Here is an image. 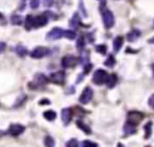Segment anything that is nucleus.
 <instances>
[{"label":"nucleus","instance_id":"14","mask_svg":"<svg viewBox=\"0 0 154 147\" xmlns=\"http://www.w3.org/2000/svg\"><path fill=\"white\" fill-rule=\"evenodd\" d=\"M70 25H71L73 29H78V28L82 25V24H81V18H79V14H78V12L73 13L72 18L70 19Z\"/></svg>","mask_w":154,"mask_h":147},{"label":"nucleus","instance_id":"23","mask_svg":"<svg viewBox=\"0 0 154 147\" xmlns=\"http://www.w3.org/2000/svg\"><path fill=\"white\" fill-rule=\"evenodd\" d=\"M16 52H17V54H18L19 57H25V55L28 54V49H26L23 45H18V46L16 47Z\"/></svg>","mask_w":154,"mask_h":147},{"label":"nucleus","instance_id":"10","mask_svg":"<svg viewBox=\"0 0 154 147\" xmlns=\"http://www.w3.org/2000/svg\"><path fill=\"white\" fill-rule=\"evenodd\" d=\"M49 81L54 84H63L65 82V72L64 71H55L49 76Z\"/></svg>","mask_w":154,"mask_h":147},{"label":"nucleus","instance_id":"8","mask_svg":"<svg viewBox=\"0 0 154 147\" xmlns=\"http://www.w3.org/2000/svg\"><path fill=\"white\" fill-rule=\"evenodd\" d=\"M48 17H47V14H46V12H43V13H41V14H38V16H34V28H42V27H45L47 23H48Z\"/></svg>","mask_w":154,"mask_h":147},{"label":"nucleus","instance_id":"35","mask_svg":"<svg viewBox=\"0 0 154 147\" xmlns=\"http://www.w3.org/2000/svg\"><path fill=\"white\" fill-rule=\"evenodd\" d=\"M79 8H81V11L83 12V16H84V17H87V11L84 10V5H83V0H79Z\"/></svg>","mask_w":154,"mask_h":147},{"label":"nucleus","instance_id":"3","mask_svg":"<svg viewBox=\"0 0 154 147\" xmlns=\"http://www.w3.org/2000/svg\"><path fill=\"white\" fill-rule=\"evenodd\" d=\"M49 78H47L43 74H36L35 77H34V81L30 82L28 86L31 88V89H35V88H38V87H42L45 86L47 82H48Z\"/></svg>","mask_w":154,"mask_h":147},{"label":"nucleus","instance_id":"40","mask_svg":"<svg viewBox=\"0 0 154 147\" xmlns=\"http://www.w3.org/2000/svg\"><path fill=\"white\" fill-rule=\"evenodd\" d=\"M152 71H153V76H154V63L152 64Z\"/></svg>","mask_w":154,"mask_h":147},{"label":"nucleus","instance_id":"24","mask_svg":"<svg viewBox=\"0 0 154 147\" xmlns=\"http://www.w3.org/2000/svg\"><path fill=\"white\" fill-rule=\"evenodd\" d=\"M152 127H153V123L152 122H148L146 125H144V139H148L152 134Z\"/></svg>","mask_w":154,"mask_h":147},{"label":"nucleus","instance_id":"16","mask_svg":"<svg viewBox=\"0 0 154 147\" xmlns=\"http://www.w3.org/2000/svg\"><path fill=\"white\" fill-rule=\"evenodd\" d=\"M24 28L25 30H31L34 28V16L31 14H28L25 17V20H24Z\"/></svg>","mask_w":154,"mask_h":147},{"label":"nucleus","instance_id":"30","mask_svg":"<svg viewBox=\"0 0 154 147\" xmlns=\"http://www.w3.org/2000/svg\"><path fill=\"white\" fill-rule=\"evenodd\" d=\"M82 147H97V145L95 142H91L89 140H84L82 142Z\"/></svg>","mask_w":154,"mask_h":147},{"label":"nucleus","instance_id":"43","mask_svg":"<svg viewBox=\"0 0 154 147\" xmlns=\"http://www.w3.org/2000/svg\"><path fill=\"white\" fill-rule=\"evenodd\" d=\"M101 1H103V0H101Z\"/></svg>","mask_w":154,"mask_h":147},{"label":"nucleus","instance_id":"5","mask_svg":"<svg viewBox=\"0 0 154 147\" xmlns=\"http://www.w3.org/2000/svg\"><path fill=\"white\" fill-rule=\"evenodd\" d=\"M142 119H143V113L140 111H130L128 113V123H130L135 127L137 124H140Z\"/></svg>","mask_w":154,"mask_h":147},{"label":"nucleus","instance_id":"36","mask_svg":"<svg viewBox=\"0 0 154 147\" xmlns=\"http://www.w3.org/2000/svg\"><path fill=\"white\" fill-rule=\"evenodd\" d=\"M126 53H137V51H134L131 48H126Z\"/></svg>","mask_w":154,"mask_h":147},{"label":"nucleus","instance_id":"1","mask_svg":"<svg viewBox=\"0 0 154 147\" xmlns=\"http://www.w3.org/2000/svg\"><path fill=\"white\" fill-rule=\"evenodd\" d=\"M107 78H108V74L102 69H97L93 75V82L96 86H101V84L106 83Z\"/></svg>","mask_w":154,"mask_h":147},{"label":"nucleus","instance_id":"6","mask_svg":"<svg viewBox=\"0 0 154 147\" xmlns=\"http://www.w3.org/2000/svg\"><path fill=\"white\" fill-rule=\"evenodd\" d=\"M93 95H94V92L90 87H85L82 92V94L79 95V102L83 104V105H87L88 102H90V100L93 99Z\"/></svg>","mask_w":154,"mask_h":147},{"label":"nucleus","instance_id":"20","mask_svg":"<svg viewBox=\"0 0 154 147\" xmlns=\"http://www.w3.org/2000/svg\"><path fill=\"white\" fill-rule=\"evenodd\" d=\"M43 117H45V119H47V120L52 122V120H54V119H55L57 113H55L53 110H47V111H45V112H43Z\"/></svg>","mask_w":154,"mask_h":147},{"label":"nucleus","instance_id":"4","mask_svg":"<svg viewBox=\"0 0 154 147\" xmlns=\"http://www.w3.org/2000/svg\"><path fill=\"white\" fill-rule=\"evenodd\" d=\"M48 53H49V49L47 47H45V46H37V47H35L30 52V57L34 58V59H41V58L46 57Z\"/></svg>","mask_w":154,"mask_h":147},{"label":"nucleus","instance_id":"29","mask_svg":"<svg viewBox=\"0 0 154 147\" xmlns=\"http://www.w3.org/2000/svg\"><path fill=\"white\" fill-rule=\"evenodd\" d=\"M66 147H79L78 146V141L76 139H70L67 142H66Z\"/></svg>","mask_w":154,"mask_h":147},{"label":"nucleus","instance_id":"7","mask_svg":"<svg viewBox=\"0 0 154 147\" xmlns=\"http://www.w3.org/2000/svg\"><path fill=\"white\" fill-rule=\"evenodd\" d=\"M64 33H65L64 29H61V28H59V27H55V28H53V29L46 35V39H47V40H51V41L58 40V39H61V37L64 36Z\"/></svg>","mask_w":154,"mask_h":147},{"label":"nucleus","instance_id":"38","mask_svg":"<svg viewBox=\"0 0 154 147\" xmlns=\"http://www.w3.org/2000/svg\"><path fill=\"white\" fill-rule=\"evenodd\" d=\"M5 49V43L4 42H0V52H2Z\"/></svg>","mask_w":154,"mask_h":147},{"label":"nucleus","instance_id":"25","mask_svg":"<svg viewBox=\"0 0 154 147\" xmlns=\"http://www.w3.org/2000/svg\"><path fill=\"white\" fill-rule=\"evenodd\" d=\"M54 145H55L54 139H53L52 136L47 135V136L45 137V146H46V147H54Z\"/></svg>","mask_w":154,"mask_h":147},{"label":"nucleus","instance_id":"21","mask_svg":"<svg viewBox=\"0 0 154 147\" xmlns=\"http://www.w3.org/2000/svg\"><path fill=\"white\" fill-rule=\"evenodd\" d=\"M76 125H77V127H78V128H79V129H81L82 131H84L85 134H90V133H91L90 128H89V127H88V125H87L85 123H83V122H82L81 119H78V120L76 122Z\"/></svg>","mask_w":154,"mask_h":147},{"label":"nucleus","instance_id":"13","mask_svg":"<svg viewBox=\"0 0 154 147\" xmlns=\"http://www.w3.org/2000/svg\"><path fill=\"white\" fill-rule=\"evenodd\" d=\"M140 36H141V30H138V29H132L130 33H128L126 39H128L129 42H134V41H136Z\"/></svg>","mask_w":154,"mask_h":147},{"label":"nucleus","instance_id":"27","mask_svg":"<svg viewBox=\"0 0 154 147\" xmlns=\"http://www.w3.org/2000/svg\"><path fill=\"white\" fill-rule=\"evenodd\" d=\"M64 36L69 40H75L76 39V31L75 30H65Z\"/></svg>","mask_w":154,"mask_h":147},{"label":"nucleus","instance_id":"22","mask_svg":"<svg viewBox=\"0 0 154 147\" xmlns=\"http://www.w3.org/2000/svg\"><path fill=\"white\" fill-rule=\"evenodd\" d=\"M11 23L13 25H20V24H23V19H22L20 14H12L11 16Z\"/></svg>","mask_w":154,"mask_h":147},{"label":"nucleus","instance_id":"31","mask_svg":"<svg viewBox=\"0 0 154 147\" xmlns=\"http://www.w3.org/2000/svg\"><path fill=\"white\" fill-rule=\"evenodd\" d=\"M38 5H40V0H31V1H30V7H31L32 10L37 8Z\"/></svg>","mask_w":154,"mask_h":147},{"label":"nucleus","instance_id":"42","mask_svg":"<svg viewBox=\"0 0 154 147\" xmlns=\"http://www.w3.org/2000/svg\"><path fill=\"white\" fill-rule=\"evenodd\" d=\"M147 147H150V146H147Z\"/></svg>","mask_w":154,"mask_h":147},{"label":"nucleus","instance_id":"2","mask_svg":"<svg viewBox=\"0 0 154 147\" xmlns=\"http://www.w3.org/2000/svg\"><path fill=\"white\" fill-rule=\"evenodd\" d=\"M101 12H102V22H103L105 28L111 29L114 25V16H113L112 11H109L107 8H103Z\"/></svg>","mask_w":154,"mask_h":147},{"label":"nucleus","instance_id":"39","mask_svg":"<svg viewBox=\"0 0 154 147\" xmlns=\"http://www.w3.org/2000/svg\"><path fill=\"white\" fill-rule=\"evenodd\" d=\"M148 42H149V43H154V37L149 39V40H148Z\"/></svg>","mask_w":154,"mask_h":147},{"label":"nucleus","instance_id":"33","mask_svg":"<svg viewBox=\"0 0 154 147\" xmlns=\"http://www.w3.org/2000/svg\"><path fill=\"white\" fill-rule=\"evenodd\" d=\"M42 2H43V5L46 7H51L54 4V0H42Z\"/></svg>","mask_w":154,"mask_h":147},{"label":"nucleus","instance_id":"32","mask_svg":"<svg viewBox=\"0 0 154 147\" xmlns=\"http://www.w3.org/2000/svg\"><path fill=\"white\" fill-rule=\"evenodd\" d=\"M91 67H93V65H91L90 63H88V64H85V65H84V70H83V74H84V75H87V74H89V71L91 70Z\"/></svg>","mask_w":154,"mask_h":147},{"label":"nucleus","instance_id":"11","mask_svg":"<svg viewBox=\"0 0 154 147\" xmlns=\"http://www.w3.org/2000/svg\"><path fill=\"white\" fill-rule=\"evenodd\" d=\"M24 130H25L24 125L17 124V123H13V124H11V125L8 127V134H10L11 136H14V137H16V136H19L20 134H23Z\"/></svg>","mask_w":154,"mask_h":147},{"label":"nucleus","instance_id":"41","mask_svg":"<svg viewBox=\"0 0 154 147\" xmlns=\"http://www.w3.org/2000/svg\"><path fill=\"white\" fill-rule=\"evenodd\" d=\"M0 19H1V20H4V16H2L1 13H0Z\"/></svg>","mask_w":154,"mask_h":147},{"label":"nucleus","instance_id":"15","mask_svg":"<svg viewBox=\"0 0 154 147\" xmlns=\"http://www.w3.org/2000/svg\"><path fill=\"white\" fill-rule=\"evenodd\" d=\"M123 41H124L123 36H117V37L113 40V51H114V52H119V51H120V48H122V46H123Z\"/></svg>","mask_w":154,"mask_h":147},{"label":"nucleus","instance_id":"17","mask_svg":"<svg viewBox=\"0 0 154 147\" xmlns=\"http://www.w3.org/2000/svg\"><path fill=\"white\" fill-rule=\"evenodd\" d=\"M117 81H118L117 75H116V74H111V75H108V78H107L106 86H107L108 88H113V87L117 84Z\"/></svg>","mask_w":154,"mask_h":147},{"label":"nucleus","instance_id":"19","mask_svg":"<svg viewBox=\"0 0 154 147\" xmlns=\"http://www.w3.org/2000/svg\"><path fill=\"white\" fill-rule=\"evenodd\" d=\"M84 46H85V39H84V36H83V35H79V36L77 37V42H76V48H77L78 51H83Z\"/></svg>","mask_w":154,"mask_h":147},{"label":"nucleus","instance_id":"28","mask_svg":"<svg viewBox=\"0 0 154 147\" xmlns=\"http://www.w3.org/2000/svg\"><path fill=\"white\" fill-rule=\"evenodd\" d=\"M95 49H96V52H99L100 54H106V53H107V46H106V45H97V46L95 47Z\"/></svg>","mask_w":154,"mask_h":147},{"label":"nucleus","instance_id":"9","mask_svg":"<svg viewBox=\"0 0 154 147\" xmlns=\"http://www.w3.org/2000/svg\"><path fill=\"white\" fill-rule=\"evenodd\" d=\"M77 63H78V59H77L75 55H65V57L61 59V65H63V67H65V69L73 67V66H76Z\"/></svg>","mask_w":154,"mask_h":147},{"label":"nucleus","instance_id":"18","mask_svg":"<svg viewBox=\"0 0 154 147\" xmlns=\"http://www.w3.org/2000/svg\"><path fill=\"white\" fill-rule=\"evenodd\" d=\"M124 133H125L126 135H132V134L136 133V127L126 122L125 125H124Z\"/></svg>","mask_w":154,"mask_h":147},{"label":"nucleus","instance_id":"34","mask_svg":"<svg viewBox=\"0 0 154 147\" xmlns=\"http://www.w3.org/2000/svg\"><path fill=\"white\" fill-rule=\"evenodd\" d=\"M148 105H149L152 108H154V94H152V95L149 96V99H148Z\"/></svg>","mask_w":154,"mask_h":147},{"label":"nucleus","instance_id":"12","mask_svg":"<svg viewBox=\"0 0 154 147\" xmlns=\"http://www.w3.org/2000/svg\"><path fill=\"white\" fill-rule=\"evenodd\" d=\"M71 118H72V111L71 108H63L61 110V120L65 125H67L70 122H71Z\"/></svg>","mask_w":154,"mask_h":147},{"label":"nucleus","instance_id":"37","mask_svg":"<svg viewBox=\"0 0 154 147\" xmlns=\"http://www.w3.org/2000/svg\"><path fill=\"white\" fill-rule=\"evenodd\" d=\"M43 104H49V100H47V99H43L42 101H40V105H43Z\"/></svg>","mask_w":154,"mask_h":147},{"label":"nucleus","instance_id":"26","mask_svg":"<svg viewBox=\"0 0 154 147\" xmlns=\"http://www.w3.org/2000/svg\"><path fill=\"white\" fill-rule=\"evenodd\" d=\"M114 64H116V59H114V57H113V55H108L107 59L105 60V65H106L107 67H113Z\"/></svg>","mask_w":154,"mask_h":147}]
</instances>
